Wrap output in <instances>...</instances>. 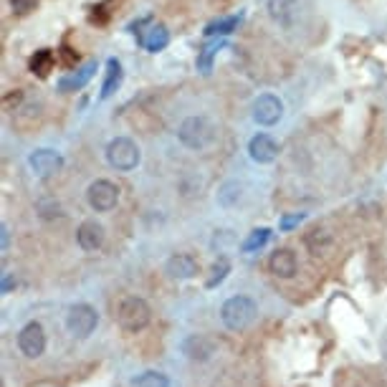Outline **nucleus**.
<instances>
[{
	"label": "nucleus",
	"instance_id": "1",
	"mask_svg": "<svg viewBox=\"0 0 387 387\" xmlns=\"http://www.w3.org/2000/svg\"><path fill=\"white\" fill-rule=\"evenodd\" d=\"M178 140L185 145L187 149H195V152H202L216 145L218 140V127L210 122L208 116L193 114L182 119L178 127Z\"/></svg>",
	"mask_w": 387,
	"mask_h": 387
},
{
	"label": "nucleus",
	"instance_id": "2",
	"mask_svg": "<svg viewBox=\"0 0 387 387\" xmlns=\"http://www.w3.org/2000/svg\"><path fill=\"white\" fill-rule=\"evenodd\" d=\"M116 319H119V326L124 332H142L147 329V324L152 322V309L149 304L140 296H127L122 304H119V311H116Z\"/></svg>",
	"mask_w": 387,
	"mask_h": 387
},
{
	"label": "nucleus",
	"instance_id": "3",
	"mask_svg": "<svg viewBox=\"0 0 387 387\" xmlns=\"http://www.w3.org/2000/svg\"><path fill=\"white\" fill-rule=\"evenodd\" d=\"M255 311L258 309H255L253 299H248V296H231L220 306V322L225 324V329L240 332V329H246L255 319Z\"/></svg>",
	"mask_w": 387,
	"mask_h": 387
},
{
	"label": "nucleus",
	"instance_id": "4",
	"mask_svg": "<svg viewBox=\"0 0 387 387\" xmlns=\"http://www.w3.org/2000/svg\"><path fill=\"white\" fill-rule=\"evenodd\" d=\"M107 163L119 172H132L140 167L142 152L137 147V142L129 137H114L107 145Z\"/></svg>",
	"mask_w": 387,
	"mask_h": 387
},
{
	"label": "nucleus",
	"instance_id": "5",
	"mask_svg": "<svg viewBox=\"0 0 387 387\" xmlns=\"http://www.w3.org/2000/svg\"><path fill=\"white\" fill-rule=\"evenodd\" d=\"M119 193H122V190H119L112 180H94L92 185L86 187V202H89V208L96 210V213H109V210L116 208Z\"/></svg>",
	"mask_w": 387,
	"mask_h": 387
},
{
	"label": "nucleus",
	"instance_id": "6",
	"mask_svg": "<svg viewBox=\"0 0 387 387\" xmlns=\"http://www.w3.org/2000/svg\"><path fill=\"white\" fill-rule=\"evenodd\" d=\"M96 324H99V314H96V309L89 306V304H76V306H71L69 314H66V329H69L74 337H79V339H86V337L96 329Z\"/></svg>",
	"mask_w": 387,
	"mask_h": 387
},
{
	"label": "nucleus",
	"instance_id": "7",
	"mask_svg": "<svg viewBox=\"0 0 387 387\" xmlns=\"http://www.w3.org/2000/svg\"><path fill=\"white\" fill-rule=\"evenodd\" d=\"M251 116L261 127H273L284 116V101L276 94H261L251 107Z\"/></svg>",
	"mask_w": 387,
	"mask_h": 387
},
{
	"label": "nucleus",
	"instance_id": "8",
	"mask_svg": "<svg viewBox=\"0 0 387 387\" xmlns=\"http://www.w3.org/2000/svg\"><path fill=\"white\" fill-rule=\"evenodd\" d=\"M18 349L28 359H39L46 352V332L39 322H31L18 332Z\"/></svg>",
	"mask_w": 387,
	"mask_h": 387
},
{
	"label": "nucleus",
	"instance_id": "9",
	"mask_svg": "<svg viewBox=\"0 0 387 387\" xmlns=\"http://www.w3.org/2000/svg\"><path fill=\"white\" fill-rule=\"evenodd\" d=\"M28 167L33 170L36 178H51V175H56L63 167V157L56 149H48V147L33 149L31 155H28Z\"/></svg>",
	"mask_w": 387,
	"mask_h": 387
},
{
	"label": "nucleus",
	"instance_id": "10",
	"mask_svg": "<svg viewBox=\"0 0 387 387\" xmlns=\"http://www.w3.org/2000/svg\"><path fill=\"white\" fill-rule=\"evenodd\" d=\"M165 271L170 279H178V281H187V279H195L198 273H200V264H198V258L190 253H172L167 258V264H165Z\"/></svg>",
	"mask_w": 387,
	"mask_h": 387
},
{
	"label": "nucleus",
	"instance_id": "11",
	"mask_svg": "<svg viewBox=\"0 0 387 387\" xmlns=\"http://www.w3.org/2000/svg\"><path fill=\"white\" fill-rule=\"evenodd\" d=\"M248 155L258 165H271L279 157V142L273 140L271 134H255L253 140L248 142Z\"/></svg>",
	"mask_w": 387,
	"mask_h": 387
},
{
	"label": "nucleus",
	"instance_id": "12",
	"mask_svg": "<svg viewBox=\"0 0 387 387\" xmlns=\"http://www.w3.org/2000/svg\"><path fill=\"white\" fill-rule=\"evenodd\" d=\"M104 225L96 223V220H84V223L79 225L76 231V243L81 251L86 253H96L101 246H104Z\"/></svg>",
	"mask_w": 387,
	"mask_h": 387
},
{
	"label": "nucleus",
	"instance_id": "13",
	"mask_svg": "<svg viewBox=\"0 0 387 387\" xmlns=\"http://www.w3.org/2000/svg\"><path fill=\"white\" fill-rule=\"evenodd\" d=\"M269 269H271L273 276L279 279H294L296 271H299V261H296V253L291 248H279L273 251L271 258H269Z\"/></svg>",
	"mask_w": 387,
	"mask_h": 387
},
{
	"label": "nucleus",
	"instance_id": "14",
	"mask_svg": "<svg viewBox=\"0 0 387 387\" xmlns=\"http://www.w3.org/2000/svg\"><path fill=\"white\" fill-rule=\"evenodd\" d=\"M269 16L281 28H291L299 16V0H269Z\"/></svg>",
	"mask_w": 387,
	"mask_h": 387
},
{
	"label": "nucleus",
	"instance_id": "15",
	"mask_svg": "<svg viewBox=\"0 0 387 387\" xmlns=\"http://www.w3.org/2000/svg\"><path fill=\"white\" fill-rule=\"evenodd\" d=\"M213 342L205 337V334H190L185 342H182V352H185L190 359H198V362H205L213 355Z\"/></svg>",
	"mask_w": 387,
	"mask_h": 387
},
{
	"label": "nucleus",
	"instance_id": "16",
	"mask_svg": "<svg viewBox=\"0 0 387 387\" xmlns=\"http://www.w3.org/2000/svg\"><path fill=\"white\" fill-rule=\"evenodd\" d=\"M41 116H43V107H41L39 101H28V104H21V107L16 109V119H13V122H16L18 129L28 132L33 127H39Z\"/></svg>",
	"mask_w": 387,
	"mask_h": 387
},
{
	"label": "nucleus",
	"instance_id": "17",
	"mask_svg": "<svg viewBox=\"0 0 387 387\" xmlns=\"http://www.w3.org/2000/svg\"><path fill=\"white\" fill-rule=\"evenodd\" d=\"M94 71H96V61L84 63L79 71H74V74H69V76H63L61 81H59V92H76V89H84V86L92 81Z\"/></svg>",
	"mask_w": 387,
	"mask_h": 387
},
{
	"label": "nucleus",
	"instance_id": "18",
	"mask_svg": "<svg viewBox=\"0 0 387 387\" xmlns=\"http://www.w3.org/2000/svg\"><path fill=\"white\" fill-rule=\"evenodd\" d=\"M122 79H124L122 63L116 61V59H109L107 61V79H104V86H101V99H109V96H112V94L122 86Z\"/></svg>",
	"mask_w": 387,
	"mask_h": 387
},
{
	"label": "nucleus",
	"instance_id": "19",
	"mask_svg": "<svg viewBox=\"0 0 387 387\" xmlns=\"http://www.w3.org/2000/svg\"><path fill=\"white\" fill-rule=\"evenodd\" d=\"M304 243H306V248H309L311 253L319 255V253H324L326 248L332 246V233L326 231L324 225H317V228H311V231L306 233Z\"/></svg>",
	"mask_w": 387,
	"mask_h": 387
},
{
	"label": "nucleus",
	"instance_id": "20",
	"mask_svg": "<svg viewBox=\"0 0 387 387\" xmlns=\"http://www.w3.org/2000/svg\"><path fill=\"white\" fill-rule=\"evenodd\" d=\"M167 43H170V31H167L163 23L152 25V28L147 31V36L142 39V46L147 48L149 54H157V51H163Z\"/></svg>",
	"mask_w": 387,
	"mask_h": 387
},
{
	"label": "nucleus",
	"instance_id": "21",
	"mask_svg": "<svg viewBox=\"0 0 387 387\" xmlns=\"http://www.w3.org/2000/svg\"><path fill=\"white\" fill-rule=\"evenodd\" d=\"M54 63H56L54 51H48V48H41V51H36V56L31 59V71L36 74V76L46 79L48 74H51V69H54Z\"/></svg>",
	"mask_w": 387,
	"mask_h": 387
},
{
	"label": "nucleus",
	"instance_id": "22",
	"mask_svg": "<svg viewBox=\"0 0 387 387\" xmlns=\"http://www.w3.org/2000/svg\"><path fill=\"white\" fill-rule=\"evenodd\" d=\"M228 271H231V264H228V258H225V255H220L216 264L210 266V276H208V281H205V286L208 289L220 286V284L225 281V276H228Z\"/></svg>",
	"mask_w": 387,
	"mask_h": 387
},
{
	"label": "nucleus",
	"instance_id": "23",
	"mask_svg": "<svg viewBox=\"0 0 387 387\" xmlns=\"http://www.w3.org/2000/svg\"><path fill=\"white\" fill-rule=\"evenodd\" d=\"M240 193H243V187H240L236 180H231V182H225V185L220 187V193H218V202H220L223 208H233V205L240 200Z\"/></svg>",
	"mask_w": 387,
	"mask_h": 387
},
{
	"label": "nucleus",
	"instance_id": "24",
	"mask_svg": "<svg viewBox=\"0 0 387 387\" xmlns=\"http://www.w3.org/2000/svg\"><path fill=\"white\" fill-rule=\"evenodd\" d=\"M269 238H271V231H269V228H255V231L243 240L240 248H243V253H253L258 248H264L266 243H269Z\"/></svg>",
	"mask_w": 387,
	"mask_h": 387
},
{
	"label": "nucleus",
	"instance_id": "25",
	"mask_svg": "<svg viewBox=\"0 0 387 387\" xmlns=\"http://www.w3.org/2000/svg\"><path fill=\"white\" fill-rule=\"evenodd\" d=\"M223 46H225L223 41H218V43H210V46L202 48L200 56H198V69H200L202 74H210V69H213V61H216L218 51H220Z\"/></svg>",
	"mask_w": 387,
	"mask_h": 387
},
{
	"label": "nucleus",
	"instance_id": "26",
	"mask_svg": "<svg viewBox=\"0 0 387 387\" xmlns=\"http://www.w3.org/2000/svg\"><path fill=\"white\" fill-rule=\"evenodd\" d=\"M240 16H231V18H223V21H216V23H210L208 28H205V36H216V33H220V36H228V33H233V28L238 25Z\"/></svg>",
	"mask_w": 387,
	"mask_h": 387
},
{
	"label": "nucleus",
	"instance_id": "27",
	"mask_svg": "<svg viewBox=\"0 0 387 387\" xmlns=\"http://www.w3.org/2000/svg\"><path fill=\"white\" fill-rule=\"evenodd\" d=\"M137 387H170V379L165 377L163 372H145L137 377Z\"/></svg>",
	"mask_w": 387,
	"mask_h": 387
},
{
	"label": "nucleus",
	"instance_id": "28",
	"mask_svg": "<svg viewBox=\"0 0 387 387\" xmlns=\"http://www.w3.org/2000/svg\"><path fill=\"white\" fill-rule=\"evenodd\" d=\"M10 6H13L16 13H28V10H33L39 6V0H10Z\"/></svg>",
	"mask_w": 387,
	"mask_h": 387
},
{
	"label": "nucleus",
	"instance_id": "29",
	"mask_svg": "<svg viewBox=\"0 0 387 387\" xmlns=\"http://www.w3.org/2000/svg\"><path fill=\"white\" fill-rule=\"evenodd\" d=\"M304 220V216L302 213H296V216H289V218H284V220H281V231H291V228H294V225H299Z\"/></svg>",
	"mask_w": 387,
	"mask_h": 387
},
{
	"label": "nucleus",
	"instance_id": "30",
	"mask_svg": "<svg viewBox=\"0 0 387 387\" xmlns=\"http://www.w3.org/2000/svg\"><path fill=\"white\" fill-rule=\"evenodd\" d=\"M59 54H61V61H63V66H74V63L79 61V56L74 54V51H71V48H61V51H59Z\"/></svg>",
	"mask_w": 387,
	"mask_h": 387
},
{
	"label": "nucleus",
	"instance_id": "31",
	"mask_svg": "<svg viewBox=\"0 0 387 387\" xmlns=\"http://www.w3.org/2000/svg\"><path fill=\"white\" fill-rule=\"evenodd\" d=\"M21 101H23V92H16V94H8V96H6V109H8V112H13V104H16V107H21Z\"/></svg>",
	"mask_w": 387,
	"mask_h": 387
},
{
	"label": "nucleus",
	"instance_id": "32",
	"mask_svg": "<svg viewBox=\"0 0 387 387\" xmlns=\"http://www.w3.org/2000/svg\"><path fill=\"white\" fill-rule=\"evenodd\" d=\"M0 233H3V251H6V248H8V225H3Z\"/></svg>",
	"mask_w": 387,
	"mask_h": 387
}]
</instances>
